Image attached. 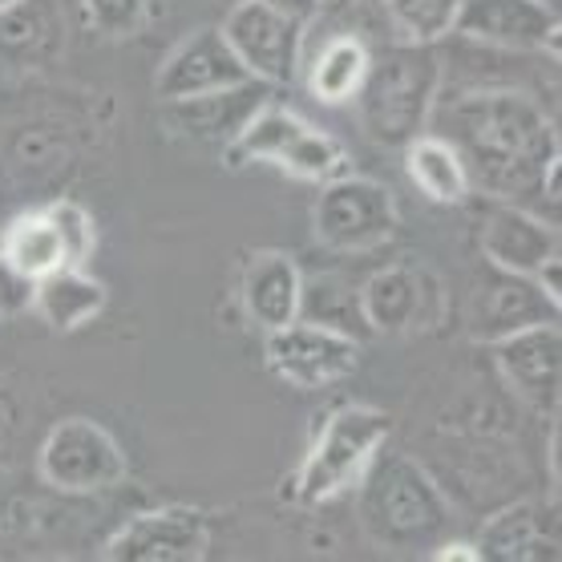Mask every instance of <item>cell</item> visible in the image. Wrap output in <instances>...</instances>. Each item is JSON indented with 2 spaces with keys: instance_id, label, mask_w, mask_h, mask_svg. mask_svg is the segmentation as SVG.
Masks as SVG:
<instances>
[{
  "instance_id": "1",
  "label": "cell",
  "mask_w": 562,
  "mask_h": 562,
  "mask_svg": "<svg viewBox=\"0 0 562 562\" xmlns=\"http://www.w3.org/2000/svg\"><path fill=\"white\" fill-rule=\"evenodd\" d=\"M429 130L458 150L473 191L494 203L547 199L559 206V130L522 90L437 93Z\"/></svg>"
},
{
  "instance_id": "2",
  "label": "cell",
  "mask_w": 562,
  "mask_h": 562,
  "mask_svg": "<svg viewBox=\"0 0 562 562\" xmlns=\"http://www.w3.org/2000/svg\"><path fill=\"white\" fill-rule=\"evenodd\" d=\"M441 86H446V65L437 57V45L393 41L381 53H372L369 77L352 105L372 142L409 146L417 134L429 130Z\"/></svg>"
},
{
  "instance_id": "3",
  "label": "cell",
  "mask_w": 562,
  "mask_h": 562,
  "mask_svg": "<svg viewBox=\"0 0 562 562\" xmlns=\"http://www.w3.org/2000/svg\"><path fill=\"white\" fill-rule=\"evenodd\" d=\"M360 522L389 550H434L446 542L449 502L405 453H376L360 477Z\"/></svg>"
},
{
  "instance_id": "4",
  "label": "cell",
  "mask_w": 562,
  "mask_h": 562,
  "mask_svg": "<svg viewBox=\"0 0 562 562\" xmlns=\"http://www.w3.org/2000/svg\"><path fill=\"white\" fill-rule=\"evenodd\" d=\"M389 434L393 417L376 405H340L328 417H319L312 446L288 482V498L295 506H324L357 490Z\"/></svg>"
},
{
  "instance_id": "5",
  "label": "cell",
  "mask_w": 562,
  "mask_h": 562,
  "mask_svg": "<svg viewBox=\"0 0 562 562\" xmlns=\"http://www.w3.org/2000/svg\"><path fill=\"white\" fill-rule=\"evenodd\" d=\"M231 167H247V162H268L280 167L283 175L304 182H333L340 175H348V150L345 142L324 134L319 126H312L307 117L283 110V105H263L251 122L244 126V134L227 146Z\"/></svg>"
},
{
  "instance_id": "6",
  "label": "cell",
  "mask_w": 562,
  "mask_h": 562,
  "mask_svg": "<svg viewBox=\"0 0 562 562\" xmlns=\"http://www.w3.org/2000/svg\"><path fill=\"white\" fill-rule=\"evenodd\" d=\"M312 227L319 244L333 251H372L396 235V199L384 182L340 175L319 187Z\"/></svg>"
},
{
  "instance_id": "7",
  "label": "cell",
  "mask_w": 562,
  "mask_h": 562,
  "mask_svg": "<svg viewBox=\"0 0 562 562\" xmlns=\"http://www.w3.org/2000/svg\"><path fill=\"white\" fill-rule=\"evenodd\" d=\"M227 37L231 53L239 57L247 74L263 81V86H292L300 69H304V41L307 25L292 16L276 13L263 0H239L218 25Z\"/></svg>"
},
{
  "instance_id": "8",
  "label": "cell",
  "mask_w": 562,
  "mask_h": 562,
  "mask_svg": "<svg viewBox=\"0 0 562 562\" xmlns=\"http://www.w3.org/2000/svg\"><path fill=\"white\" fill-rule=\"evenodd\" d=\"M41 477L65 494H98L126 482V453L90 417H65L41 446Z\"/></svg>"
},
{
  "instance_id": "9",
  "label": "cell",
  "mask_w": 562,
  "mask_h": 562,
  "mask_svg": "<svg viewBox=\"0 0 562 562\" xmlns=\"http://www.w3.org/2000/svg\"><path fill=\"white\" fill-rule=\"evenodd\" d=\"M360 340L312 319H295L280 333H268L263 360H268L271 376L292 384L300 393H319L333 384L348 381L360 369Z\"/></svg>"
},
{
  "instance_id": "10",
  "label": "cell",
  "mask_w": 562,
  "mask_h": 562,
  "mask_svg": "<svg viewBox=\"0 0 562 562\" xmlns=\"http://www.w3.org/2000/svg\"><path fill=\"white\" fill-rule=\"evenodd\" d=\"M559 9L547 0H461L453 37L502 53H559Z\"/></svg>"
},
{
  "instance_id": "11",
  "label": "cell",
  "mask_w": 562,
  "mask_h": 562,
  "mask_svg": "<svg viewBox=\"0 0 562 562\" xmlns=\"http://www.w3.org/2000/svg\"><path fill=\"white\" fill-rule=\"evenodd\" d=\"M360 312L369 333H429L441 324L446 312V292L434 271H417L409 263L381 268L360 288Z\"/></svg>"
},
{
  "instance_id": "12",
  "label": "cell",
  "mask_w": 562,
  "mask_h": 562,
  "mask_svg": "<svg viewBox=\"0 0 562 562\" xmlns=\"http://www.w3.org/2000/svg\"><path fill=\"white\" fill-rule=\"evenodd\" d=\"M211 550V522L194 506H162L130 518L110 542V562H199Z\"/></svg>"
},
{
  "instance_id": "13",
  "label": "cell",
  "mask_w": 562,
  "mask_h": 562,
  "mask_svg": "<svg viewBox=\"0 0 562 562\" xmlns=\"http://www.w3.org/2000/svg\"><path fill=\"white\" fill-rule=\"evenodd\" d=\"M494 364L502 381L510 384L518 401H526L535 413L554 417L562 396V328L559 319L535 324L514 336L494 340Z\"/></svg>"
},
{
  "instance_id": "14",
  "label": "cell",
  "mask_w": 562,
  "mask_h": 562,
  "mask_svg": "<svg viewBox=\"0 0 562 562\" xmlns=\"http://www.w3.org/2000/svg\"><path fill=\"white\" fill-rule=\"evenodd\" d=\"M244 81H256L247 74L239 57L231 53L227 37L218 29H199L191 37H182L167 53V61L158 65L154 93L167 102H187V98H206L218 90H235Z\"/></svg>"
},
{
  "instance_id": "15",
  "label": "cell",
  "mask_w": 562,
  "mask_h": 562,
  "mask_svg": "<svg viewBox=\"0 0 562 562\" xmlns=\"http://www.w3.org/2000/svg\"><path fill=\"white\" fill-rule=\"evenodd\" d=\"M562 304H554L535 276H514V271L490 268V280L470 300V333L482 345H494L502 336H514L535 324L559 319Z\"/></svg>"
},
{
  "instance_id": "16",
  "label": "cell",
  "mask_w": 562,
  "mask_h": 562,
  "mask_svg": "<svg viewBox=\"0 0 562 562\" xmlns=\"http://www.w3.org/2000/svg\"><path fill=\"white\" fill-rule=\"evenodd\" d=\"M482 256L490 268L514 276H538L542 263L559 256V227L526 211L522 203H494L482 218Z\"/></svg>"
},
{
  "instance_id": "17",
  "label": "cell",
  "mask_w": 562,
  "mask_h": 562,
  "mask_svg": "<svg viewBox=\"0 0 562 562\" xmlns=\"http://www.w3.org/2000/svg\"><path fill=\"white\" fill-rule=\"evenodd\" d=\"M247 319L259 333H280L300 319L304 307V271L288 251H256L247 259L244 283H239Z\"/></svg>"
},
{
  "instance_id": "18",
  "label": "cell",
  "mask_w": 562,
  "mask_h": 562,
  "mask_svg": "<svg viewBox=\"0 0 562 562\" xmlns=\"http://www.w3.org/2000/svg\"><path fill=\"white\" fill-rule=\"evenodd\" d=\"M65 25L53 0H16L0 13V77L45 69L61 57Z\"/></svg>"
},
{
  "instance_id": "19",
  "label": "cell",
  "mask_w": 562,
  "mask_h": 562,
  "mask_svg": "<svg viewBox=\"0 0 562 562\" xmlns=\"http://www.w3.org/2000/svg\"><path fill=\"white\" fill-rule=\"evenodd\" d=\"M271 86L263 81H244L235 90H218L206 98H187V102H167V122L175 126V134L194 142H231L244 134V126L268 105Z\"/></svg>"
},
{
  "instance_id": "20",
  "label": "cell",
  "mask_w": 562,
  "mask_h": 562,
  "mask_svg": "<svg viewBox=\"0 0 562 562\" xmlns=\"http://www.w3.org/2000/svg\"><path fill=\"white\" fill-rule=\"evenodd\" d=\"M372 49L369 41L357 33H336L324 41V49L312 53V61H304V77L312 98L324 105H348L357 102L360 86L369 77Z\"/></svg>"
},
{
  "instance_id": "21",
  "label": "cell",
  "mask_w": 562,
  "mask_h": 562,
  "mask_svg": "<svg viewBox=\"0 0 562 562\" xmlns=\"http://www.w3.org/2000/svg\"><path fill=\"white\" fill-rule=\"evenodd\" d=\"M105 292L102 280H93L86 268H61L37 280V312L45 324H49L53 333H77V328H86L93 319L105 312Z\"/></svg>"
},
{
  "instance_id": "22",
  "label": "cell",
  "mask_w": 562,
  "mask_h": 562,
  "mask_svg": "<svg viewBox=\"0 0 562 562\" xmlns=\"http://www.w3.org/2000/svg\"><path fill=\"white\" fill-rule=\"evenodd\" d=\"M401 150H405V175H409V182L429 199V203L461 206L473 194L465 162H461L458 150H453L441 134L425 130V134H417V138H413L409 146H401Z\"/></svg>"
},
{
  "instance_id": "23",
  "label": "cell",
  "mask_w": 562,
  "mask_h": 562,
  "mask_svg": "<svg viewBox=\"0 0 562 562\" xmlns=\"http://www.w3.org/2000/svg\"><path fill=\"white\" fill-rule=\"evenodd\" d=\"M0 256L9 259L13 268L25 271V276H33V280H45L53 271L69 268L61 231H57V223H53L45 206L16 215L9 227L0 231Z\"/></svg>"
},
{
  "instance_id": "24",
  "label": "cell",
  "mask_w": 562,
  "mask_h": 562,
  "mask_svg": "<svg viewBox=\"0 0 562 562\" xmlns=\"http://www.w3.org/2000/svg\"><path fill=\"white\" fill-rule=\"evenodd\" d=\"M389 29L405 45H441L453 37L461 0H381Z\"/></svg>"
},
{
  "instance_id": "25",
  "label": "cell",
  "mask_w": 562,
  "mask_h": 562,
  "mask_svg": "<svg viewBox=\"0 0 562 562\" xmlns=\"http://www.w3.org/2000/svg\"><path fill=\"white\" fill-rule=\"evenodd\" d=\"M547 542H542V526L535 518V506L522 502V506H510V510L494 514L477 538V554L482 559H535V554H547Z\"/></svg>"
},
{
  "instance_id": "26",
  "label": "cell",
  "mask_w": 562,
  "mask_h": 562,
  "mask_svg": "<svg viewBox=\"0 0 562 562\" xmlns=\"http://www.w3.org/2000/svg\"><path fill=\"white\" fill-rule=\"evenodd\" d=\"M300 319H312V324H324V328H336V333H348L357 336L360 333L352 324H360L364 333H369V324H364V312H360V292H348L340 283L333 280H304V307H300Z\"/></svg>"
},
{
  "instance_id": "27",
  "label": "cell",
  "mask_w": 562,
  "mask_h": 562,
  "mask_svg": "<svg viewBox=\"0 0 562 562\" xmlns=\"http://www.w3.org/2000/svg\"><path fill=\"white\" fill-rule=\"evenodd\" d=\"M45 211H49L57 231H61L69 268H86L93 259V251H98V223H93V215L81 203H74V199H57Z\"/></svg>"
},
{
  "instance_id": "28",
  "label": "cell",
  "mask_w": 562,
  "mask_h": 562,
  "mask_svg": "<svg viewBox=\"0 0 562 562\" xmlns=\"http://www.w3.org/2000/svg\"><path fill=\"white\" fill-rule=\"evenodd\" d=\"M81 9L105 37H134L146 21V0H81Z\"/></svg>"
},
{
  "instance_id": "29",
  "label": "cell",
  "mask_w": 562,
  "mask_h": 562,
  "mask_svg": "<svg viewBox=\"0 0 562 562\" xmlns=\"http://www.w3.org/2000/svg\"><path fill=\"white\" fill-rule=\"evenodd\" d=\"M33 304H37V280L0 256V319L25 316Z\"/></svg>"
},
{
  "instance_id": "30",
  "label": "cell",
  "mask_w": 562,
  "mask_h": 562,
  "mask_svg": "<svg viewBox=\"0 0 562 562\" xmlns=\"http://www.w3.org/2000/svg\"><path fill=\"white\" fill-rule=\"evenodd\" d=\"M263 4H271L276 13L292 16V21H304V25H312V16L324 9V0H263Z\"/></svg>"
},
{
  "instance_id": "31",
  "label": "cell",
  "mask_w": 562,
  "mask_h": 562,
  "mask_svg": "<svg viewBox=\"0 0 562 562\" xmlns=\"http://www.w3.org/2000/svg\"><path fill=\"white\" fill-rule=\"evenodd\" d=\"M9 4H16V0H0V13H4V9H9Z\"/></svg>"
},
{
  "instance_id": "32",
  "label": "cell",
  "mask_w": 562,
  "mask_h": 562,
  "mask_svg": "<svg viewBox=\"0 0 562 562\" xmlns=\"http://www.w3.org/2000/svg\"><path fill=\"white\" fill-rule=\"evenodd\" d=\"M328 4H340V0H324V9H328Z\"/></svg>"
},
{
  "instance_id": "33",
  "label": "cell",
  "mask_w": 562,
  "mask_h": 562,
  "mask_svg": "<svg viewBox=\"0 0 562 562\" xmlns=\"http://www.w3.org/2000/svg\"><path fill=\"white\" fill-rule=\"evenodd\" d=\"M547 4H554V9H559V0H547Z\"/></svg>"
}]
</instances>
